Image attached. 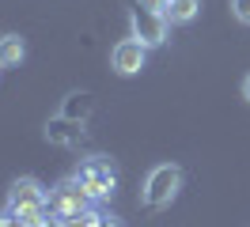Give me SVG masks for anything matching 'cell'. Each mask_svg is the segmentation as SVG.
I'll return each instance as SVG.
<instances>
[{"mask_svg":"<svg viewBox=\"0 0 250 227\" xmlns=\"http://www.w3.org/2000/svg\"><path fill=\"white\" fill-rule=\"evenodd\" d=\"M46 140H53V144H80V140H83V129H80V125L53 121V125H46Z\"/></svg>","mask_w":250,"mask_h":227,"instance_id":"9","label":"cell"},{"mask_svg":"<svg viewBox=\"0 0 250 227\" xmlns=\"http://www.w3.org/2000/svg\"><path fill=\"white\" fill-rule=\"evenodd\" d=\"M27 61V42L19 34H0V64L4 68H19Z\"/></svg>","mask_w":250,"mask_h":227,"instance_id":"7","label":"cell"},{"mask_svg":"<svg viewBox=\"0 0 250 227\" xmlns=\"http://www.w3.org/2000/svg\"><path fill=\"white\" fill-rule=\"evenodd\" d=\"M148 64V45H141L137 38H122L110 49V68L118 76H137Z\"/></svg>","mask_w":250,"mask_h":227,"instance_id":"5","label":"cell"},{"mask_svg":"<svg viewBox=\"0 0 250 227\" xmlns=\"http://www.w3.org/2000/svg\"><path fill=\"white\" fill-rule=\"evenodd\" d=\"M129 27H133V38L141 45L156 49V45L167 42V27H171V23H167L163 12H152V8H141V4H137V8L129 12Z\"/></svg>","mask_w":250,"mask_h":227,"instance_id":"4","label":"cell"},{"mask_svg":"<svg viewBox=\"0 0 250 227\" xmlns=\"http://www.w3.org/2000/svg\"><path fill=\"white\" fill-rule=\"evenodd\" d=\"M99 227H122V224H118L114 216H103V220H99Z\"/></svg>","mask_w":250,"mask_h":227,"instance_id":"13","label":"cell"},{"mask_svg":"<svg viewBox=\"0 0 250 227\" xmlns=\"http://www.w3.org/2000/svg\"><path fill=\"white\" fill-rule=\"evenodd\" d=\"M178 189H182V166L159 163V166L148 170V178H144V186H141V205L159 212L178 197Z\"/></svg>","mask_w":250,"mask_h":227,"instance_id":"1","label":"cell"},{"mask_svg":"<svg viewBox=\"0 0 250 227\" xmlns=\"http://www.w3.org/2000/svg\"><path fill=\"white\" fill-rule=\"evenodd\" d=\"M231 15L243 27H250V0H231Z\"/></svg>","mask_w":250,"mask_h":227,"instance_id":"10","label":"cell"},{"mask_svg":"<svg viewBox=\"0 0 250 227\" xmlns=\"http://www.w3.org/2000/svg\"><path fill=\"white\" fill-rule=\"evenodd\" d=\"M31 205H49V193L46 186L31 174H23V178L12 182V189H8V208L19 212V208H31Z\"/></svg>","mask_w":250,"mask_h":227,"instance_id":"6","label":"cell"},{"mask_svg":"<svg viewBox=\"0 0 250 227\" xmlns=\"http://www.w3.org/2000/svg\"><path fill=\"white\" fill-rule=\"evenodd\" d=\"M76 182L83 186V193L91 197V201H106L118 189V170L110 166L106 155H87L76 166Z\"/></svg>","mask_w":250,"mask_h":227,"instance_id":"2","label":"cell"},{"mask_svg":"<svg viewBox=\"0 0 250 227\" xmlns=\"http://www.w3.org/2000/svg\"><path fill=\"white\" fill-rule=\"evenodd\" d=\"M243 99H247V106H250V72L243 76Z\"/></svg>","mask_w":250,"mask_h":227,"instance_id":"12","label":"cell"},{"mask_svg":"<svg viewBox=\"0 0 250 227\" xmlns=\"http://www.w3.org/2000/svg\"><path fill=\"white\" fill-rule=\"evenodd\" d=\"M137 4H141V8H152V12H163V8H167V0H137Z\"/></svg>","mask_w":250,"mask_h":227,"instance_id":"11","label":"cell"},{"mask_svg":"<svg viewBox=\"0 0 250 227\" xmlns=\"http://www.w3.org/2000/svg\"><path fill=\"white\" fill-rule=\"evenodd\" d=\"M87 208H91V197L83 193V186L76 182V174L57 182V186L49 189V212H53V220H76V216H83Z\"/></svg>","mask_w":250,"mask_h":227,"instance_id":"3","label":"cell"},{"mask_svg":"<svg viewBox=\"0 0 250 227\" xmlns=\"http://www.w3.org/2000/svg\"><path fill=\"white\" fill-rule=\"evenodd\" d=\"M197 12H201V0H167V8H163L167 23H174V27L193 23V19H197Z\"/></svg>","mask_w":250,"mask_h":227,"instance_id":"8","label":"cell"},{"mask_svg":"<svg viewBox=\"0 0 250 227\" xmlns=\"http://www.w3.org/2000/svg\"><path fill=\"white\" fill-rule=\"evenodd\" d=\"M0 68H4V64H0Z\"/></svg>","mask_w":250,"mask_h":227,"instance_id":"14","label":"cell"}]
</instances>
